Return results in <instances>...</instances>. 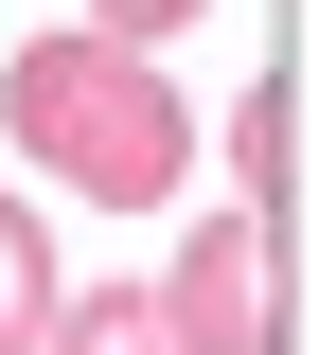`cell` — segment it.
I'll return each instance as SVG.
<instances>
[{"label": "cell", "mask_w": 319, "mask_h": 355, "mask_svg": "<svg viewBox=\"0 0 319 355\" xmlns=\"http://www.w3.org/2000/svg\"><path fill=\"white\" fill-rule=\"evenodd\" d=\"M36 355H178V338H160V302H142V284H53Z\"/></svg>", "instance_id": "cell-3"}, {"label": "cell", "mask_w": 319, "mask_h": 355, "mask_svg": "<svg viewBox=\"0 0 319 355\" xmlns=\"http://www.w3.org/2000/svg\"><path fill=\"white\" fill-rule=\"evenodd\" d=\"M284 142H302V107H284V89H248V107H230V178L266 196V178H284Z\"/></svg>", "instance_id": "cell-6"}, {"label": "cell", "mask_w": 319, "mask_h": 355, "mask_svg": "<svg viewBox=\"0 0 319 355\" xmlns=\"http://www.w3.org/2000/svg\"><path fill=\"white\" fill-rule=\"evenodd\" d=\"M0 125L36 142V178H71V196H107V214H160L178 196V160H195V125H178V71L160 53H107V36H18V71H0Z\"/></svg>", "instance_id": "cell-1"}, {"label": "cell", "mask_w": 319, "mask_h": 355, "mask_svg": "<svg viewBox=\"0 0 319 355\" xmlns=\"http://www.w3.org/2000/svg\"><path fill=\"white\" fill-rule=\"evenodd\" d=\"M142 302H160V338H178V355H266V338H284L266 214H195V231H178V266H160Z\"/></svg>", "instance_id": "cell-2"}, {"label": "cell", "mask_w": 319, "mask_h": 355, "mask_svg": "<svg viewBox=\"0 0 319 355\" xmlns=\"http://www.w3.org/2000/svg\"><path fill=\"white\" fill-rule=\"evenodd\" d=\"M53 231H36V196H0V355H36V320H53Z\"/></svg>", "instance_id": "cell-4"}, {"label": "cell", "mask_w": 319, "mask_h": 355, "mask_svg": "<svg viewBox=\"0 0 319 355\" xmlns=\"http://www.w3.org/2000/svg\"><path fill=\"white\" fill-rule=\"evenodd\" d=\"M195 18H213V0H89L71 36H107V53H160V36H195Z\"/></svg>", "instance_id": "cell-5"}]
</instances>
